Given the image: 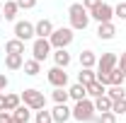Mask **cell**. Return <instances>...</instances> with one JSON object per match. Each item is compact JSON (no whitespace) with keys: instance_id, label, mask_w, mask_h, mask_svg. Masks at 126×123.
<instances>
[{"instance_id":"cell-1","label":"cell","mask_w":126,"mask_h":123,"mask_svg":"<svg viewBox=\"0 0 126 123\" xmlns=\"http://www.w3.org/2000/svg\"><path fill=\"white\" fill-rule=\"evenodd\" d=\"M68 19H70V27L75 31H85L92 17H90V10H87L82 2H73V5L68 7Z\"/></svg>"},{"instance_id":"cell-2","label":"cell","mask_w":126,"mask_h":123,"mask_svg":"<svg viewBox=\"0 0 126 123\" xmlns=\"http://www.w3.org/2000/svg\"><path fill=\"white\" fill-rule=\"evenodd\" d=\"M73 27H56V29L51 31V36H48V41H51V46L53 48H68L73 44V39H75V34H73Z\"/></svg>"},{"instance_id":"cell-3","label":"cell","mask_w":126,"mask_h":123,"mask_svg":"<svg viewBox=\"0 0 126 123\" xmlns=\"http://www.w3.org/2000/svg\"><path fill=\"white\" fill-rule=\"evenodd\" d=\"M73 118L80 123H87L94 118V101L92 99H80V101H75V106H73Z\"/></svg>"},{"instance_id":"cell-4","label":"cell","mask_w":126,"mask_h":123,"mask_svg":"<svg viewBox=\"0 0 126 123\" xmlns=\"http://www.w3.org/2000/svg\"><path fill=\"white\" fill-rule=\"evenodd\" d=\"M19 97H22V104H27L32 111H39V109L46 106V97H44V92H39V89H34V87L24 89Z\"/></svg>"},{"instance_id":"cell-5","label":"cell","mask_w":126,"mask_h":123,"mask_svg":"<svg viewBox=\"0 0 126 123\" xmlns=\"http://www.w3.org/2000/svg\"><path fill=\"white\" fill-rule=\"evenodd\" d=\"M51 53H53L51 41H48V39H39V36H36V39H34V44H32V58H36L39 63H44Z\"/></svg>"},{"instance_id":"cell-6","label":"cell","mask_w":126,"mask_h":123,"mask_svg":"<svg viewBox=\"0 0 126 123\" xmlns=\"http://www.w3.org/2000/svg\"><path fill=\"white\" fill-rule=\"evenodd\" d=\"M90 17H92L97 24H99V22H111V19H114V7L107 5V2H99L97 7L90 10Z\"/></svg>"},{"instance_id":"cell-7","label":"cell","mask_w":126,"mask_h":123,"mask_svg":"<svg viewBox=\"0 0 126 123\" xmlns=\"http://www.w3.org/2000/svg\"><path fill=\"white\" fill-rule=\"evenodd\" d=\"M46 80L53 87H68V73H65V68H58V65H53L46 73Z\"/></svg>"},{"instance_id":"cell-8","label":"cell","mask_w":126,"mask_h":123,"mask_svg":"<svg viewBox=\"0 0 126 123\" xmlns=\"http://www.w3.org/2000/svg\"><path fill=\"white\" fill-rule=\"evenodd\" d=\"M116 63H119V56L116 53H102L97 58V70L99 73H111L116 68Z\"/></svg>"},{"instance_id":"cell-9","label":"cell","mask_w":126,"mask_h":123,"mask_svg":"<svg viewBox=\"0 0 126 123\" xmlns=\"http://www.w3.org/2000/svg\"><path fill=\"white\" fill-rule=\"evenodd\" d=\"M51 116H53V123H65V121L73 118V109L68 104H56L51 109Z\"/></svg>"},{"instance_id":"cell-10","label":"cell","mask_w":126,"mask_h":123,"mask_svg":"<svg viewBox=\"0 0 126 123\" xmlns=\"http://www.w3.org/2000/svg\"><path fill=\"white\" fill-rule=\"evenodd\" d=\"M15 36L17 39H22V41H29V39H34V24L32 22H17L15 24Z\"/></svg>"},{"instance_id":"cell-11","label":"cell","mask_w":126,"mask_h":123,"mask_svg":"<svg viewBox=\"0 0 126 123\" xmlns=\"http://www.w3.org/2000/svg\"><path fill=\"white\" fill-rule=\"evenodd\" d=\"M53 29H56V27H53L51 19H39V22L34 24V39H36V36H39V39H48Z\"/></svg>"},{"instance_id":"cell-12","label":"cell","mask_w":126,"mask_h":123,"mask_svg":"<svg viewBox=\"0 0 126 123\" xmlns=\"http://www.w3.org/2000/svg\"><path fill=\"white\" fill-rule=\"evenodd\" d=\"M114 36H116L114 22H99V27H97V39H99V41H111Z\"/></svg>"},{"instance_id":"cell-13","label":"cell","mask_w":126,"mask_h":123,"mask_svg":"<svg viewBox=\"0 0 126 123\" xmlns=\"http://www.w3.org/2000/svg\"><path fill=\"white\" fill-rule=\"evenodd\" d=\"M24 65V56L22 53H7L5 56V68L7 70H22Z\"/></svg>"},{"instance_id":"cell-14","label":"cell","mask_w":126,"mask_h":123,"mask_svg":"<svg viewBox=\"0 0 126 123\" xmlns=\"http://www.w3.org/2000/svg\"><path fill=\"white\" fill-rule=\"evenodd\" d=\"M51 56H53V63H56L58 68H68V65H70V61H73V58H70V53H68L65 48H56Z\"/></svg>"},{"instance_id":"cell-15","label":"cell","mask_w":126,"mask_h":123,"mask_svg":"<svg viewBox=\"0 0 126 123\" xmlns=\"http://www.w3.org/2000/svg\"><path fill=\"white\" fill-rule=\"evenodd\" d=\"M68 97H70L73 101H80V99H85V97H87V87H85L82 82H75V85H70V87H68Z\"/></svg>"},{"instance_id":"cell-16","label":"cell","mask_w":126,"mask_h":123,"mask_svg":"<svg viewBox=\"0 0 126 123\" xmlns=\"http://www.w3.org/2000/svg\"><path fill=\"white\" fill-rule=\"evenodd\" d=\"M19 12V5H17V0H5V5H2V17L7 19V22H12Z\"/></svg>"},{"instance_id":"cell-17","label":"cell","mask_w":126,"mask_h":123,"mask_svg":"<svg viewBox=\"0 0 126 123\" xmlns=\"http://www.w3.org/2000/svg\"><path fill=\"white\" fill-rule=\"evenodd\" d=\"M94 65H97V53L90 51V48H85L80 53V68H94Z\"/></svg>"},{"instance_id":"cell-18","label":"cell","mask_w":126,"mask_h":123,"mask_svg":"<svg viewBox=\"0 0 126 123\" xmlns=\"http://www.w3.org/2000/svg\"><path fill=\"white\" fill-rule=\"evenodd\" d=\"M94 80H97L94 68H80V73H78V82H82V85L87 87V85H92Z\"/></svg>"},{"instance_id":"cell-19","label":"cell","mask_w":126,"mask_h":123,"mask_svg":"<svg viewBox=\"0 0 126 123\" xmlns=\"http://www.w3.org/2000/svg\"><path fill=\"white\" fill-rule=\"evenodd\" d=\"M22 70H24V75H29V77H36L39 73H41V63L36 61V58H32V61H24Z\"/></svg>"},{"instance_id":"cell-20","label":"cell","mask_w":126,"mask_h":123,"mask_svg":"<svg viewBox=\"0 0 126 123\" xmlns=\"http://www.w3.org/2000/svg\"><path fill=\"white\" fill-rule=\"evenodd\" d=\"M12 116H15L17 121H22V123H29V118H32V109L27 106V104H19V106L12 111Z\"/></svg>"},{"instance_id":"cell-21","label":"cell","mask_w":126,"mask_h":123,"mask_svg":"<svg viewBox=\"0 0 126 123\" xmlns=\"http://www.w3.org/2000/svg\"><path fill=\"white\" fill-rule=\"evenodd\" d=\"M92 101H94V111H99V113H104V111H111V99L107 97V94L97 97V99H92Z\"/></svg>"},{"instance_id":"cell-22","label":"cell","mask_w":126,"mask_h":123,"mask_svg":"<svg viewBox=\"0 0 126 123\" xmlns=\"http://www.w3.org/2000/svg\"><path fill=\"white\" fill-rule=\"evenodd\" d=\"M51 99L56 101V104H65L70 97H68V87H53V92H51Z\"/></svg>"},{"instance_id":"cell-23","label":"cell","mask_w":126,"mask_h":123,"mask_svg":"<svg viewBox=\"0 0 126 123\" xmlns=\"http://www.w3.org/2000/svg\"><path fill=\"white\" fill-rule=\"evenodd\" d=\"M5 51H7V53H24V41L15 36V39H10V41L5 44Z\"/></svg>"},{"instance_id":"cell-24","label":"cell","mask_w":126,"mask_h":123,"mask_svg":"<svg viewBox=\"0 0 126 123\" xmlns=\"http://www.w3.org/2000/svg\"><path fill=\"white\" fill-rule=\"evenodd\" d=\"M102 94H107V87H104L102 82H97V80H94L92 85H87V97L97 99V97H102Z\"/></svg>"},{"instance_id":"cell-25","label":"cell","mask_w":126,"mask_h":123,"mask_svg":"<svg viewBox=\"0 0 126 123\" xmlns=\"http://www.w3.org/2000/svg\"><path fill=\"white\" fill-rule=\"evenodd\" d=\"M19 104H22L19 94H5V111H15Z\"/></svg>"},{"instance_id":"cell-26","label":"cell","mask_w":126,"mask_h":123,"mask_svg":"<svg viewBox=\"0 0 126 123\" xmlns=\"http://www.w3.org/2000/svg\"><path fill=\"white\" fill-rule=\"evenodd\" d=\"M107 97H109L111 101H114V99H121V97H126L124 85H109V89H107Z\"/></svg>"},{"instance_id":"cell-27","label":"cell","mask_w":126,"mask_h":123,"mask_svg":"<svg viewBox=\"0 0 126 123\" xmlns=\"http://www.w3.org/2000/svg\"><path fill=\"white\" fill-rule=\"evenodd\" d=\"M34 123H53V116H51V111H46V106L39 109V111L34 113Z\"/></svg>"},{"instance_id":"cell-28","label":"cell","mask_w":126,"mask_h":123,"mask_svg":"<svg viewBox=\"0 0 126 123\" xmlns=\"http://www.w3.org/2000/svg\"><path fill=\"white\" fill-rule=\"evenodd\" d=\"M111 113H116V116H124V113H126V97L111 101Z\"/></svg>"},{"instance_id":"cell-29","label":"cell","mask_w":126,"mask_h":123,"mask_svg":"<svg viewBox=\"0 0 126 123\" xmlns=\"http://www.w3.org/2000/svg\"><path fill=\"white\" fill-rule=\"evenodd\" d=\"M124 73H121V70H119V68H114V70H111L109 73V85H124Z\"/></svg>"},{"instance_id":"cell-30","label":"cell","mask_w":126,"mask_h":123,"mask_svg":"<svg viewBox=\"0 0 126 123\" xmlns=\"http://www.w3.org/2000/svg\"><path fill=\"white\" fill-rule=\"evenodd\" d=\"M97 123H116V113L104 111V113H99V116H97Z\"/></svg>"},{"instance_id":"cell-31","label":"cell","mask_w":126,"mask_h":123,"mask_svg":"<svg viewBox=\"0 0 126 123\" xmlns=\"http://www.w3.org/2000/svg\"><path fill=\"white\" fill-rule=\"evenodd\" d=\"M114 17H119V19H126V2H119V5H114Z\"/></svg>"},{"instance_id":"cell-32","label":"cell","mask_w":126,"mask_h":123,"mask_svg":"<svg viewBox=\"0 0 126 123\" xmlns=\"http://www.w3.org/2000/svg\"><path fill=\"white\" fill-rule=\"evenodd\" d=\"M17 5H19V10H32L36 5V0H17Z\"/></svg>"},{"instance_id":"cell-33","label":"cell","mask_w":126,"mask_h":123,"mask_svg":"<svg viewBox=\"0 0 126 123\" xmlns=\"http://www.w3.org/2000/svg\"><path fill=\"white\" fill-rule=\"evenodd\" d=\"M116 68H119V70L124 73V77H126V51L119 56V63H116Z\"/></svg>"},{"instance_id":"cell-34","label":"cell","mask_w":126,"mask_h":123,"mask_svg":"<svg viewBox=\"0 0 126 123\" xmlns=\"http://www.w3.org/2000/svg\"><path fill=\"white\" fill-rule=\"evenodd\" d=\"M97 82H102L104 87H109V73H99L97 70Z\"/></svg>"},{"instance_id":"cell-35","label":"cell","mask_w":126,"mask_h":123,"mask_svg":"<svg viewBox=\"0 0 126 123\" xmlns=\"http://www.w3.org/2000/svg\"><path fill=\"white\" fill-rule=\"evenodd\" d=\"M7 85H10L7 75H5V73H0V92H5V89H7Z\"/></svg>"},{"instance_id":"cell-36","label":"cell","mask_w":126,"mask_h":123,"mask_svg":"<svg viewBox=\"0 0 126 123\" xmlns=\"http://www.w3.org/2000/svg\"><path fill=\"white\" fill-rule=\"evenodd\" d=\"M12 121V111H0V123H10Z\"/></svg>"},{"instance_id":"cell-37","label":"cell","mask_w":126,"mask_h":123,"mask_svg":"<svg viewBox=\"0 0 126 123\" xmlns=\"http://www.w3.org/2000/svg\"><path fill=\"white\" fill-rule=\"evenodd\" d=\"M99 2H102V0H82V5H85L87 10H92V7H97Z\"/></svg>"},{"instance_id":"cell-38","label":"cell","mask_w":126,"mask_h":123,"mask_svg":"<svg viewBox=\"0 0 126 123\" xmlns=\"http://www.w3.org/2000/svg\"><path fill=\"white\" fill-rule=\"evenodd\" d=\"M0 111H5V92H0Z\"/></svg>"},{"instance_id":"cell-39","label":"cell","mask_w":126,"mask_h":123,"mask_svg":"<svg viewBox=\"0 0 126 123\" xmlns=\"http://www.w3.org/2000/svg\"><path fill=\"white\" fill-rule=\"evenodd\" d=\"M10 123H22V121H17V118H15V116H12V121H10Z\"/></svg>"},{"instance_id":"cell-40","label":"cell","mask_w":126,"mask_h":123,"mask_svg":"<svg viewBox=\"0 0 126 123\" xmlns=\"http://www.w3.org/2000/svg\"><path fill=\"white\" fill-rule=\"evenodd\" d=\"M0 12H2V2H0Z\"/></svg>"},{"instance_id":"cell-41","label":"cell","mask_w":126,"mask_h":123,"mask_svg":"<svg viewBox=\"0 0 126 123\" xmlns=\"http://www.w3.org/2000/svg\"><path fill=\"white\" fill-rule=\"evenodd\" d=\"M0 19H2V12H0Z\"/></svg>"}]
</instances>
